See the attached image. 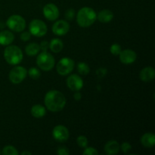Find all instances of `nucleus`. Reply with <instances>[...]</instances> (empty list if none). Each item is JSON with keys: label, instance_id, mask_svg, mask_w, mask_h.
<instances>
[{"label": "nucleus", "instance_id": "4", "mask_svg": "<svg viewBox=\"0 0 155 155\" xmlns=\"http://www.w3.org/2000/svg\"><path fill=\"white\" fill-rule=\"evenodd\" d=\"M37 66L42 71H50L54 66V58L50 53L47 51H42L38 55L36 58Z\"/></svg>", "mask_w": 155, "mask_h": 155}, {"label": "nucleus", "instance_id": "33", "mask_svg": "<svg viewBox=\"0 0 155 155\" xmlns=\"http://www.w3.org/2000/svg\"><path fill=\"white\" fill-rule=\"evenodd\" d=\"M106 73H107V70L104 69V68H99L97 71V75L99 77H102L105 75Z\"/></svg>", "mask_w": 155, "mask_h": 155}, {"label": "nucleus", "instance_id": "15", "mask_svg": "<svg viewBox=\"0 0 155 155\" xmlns=\"http://www.w3.org/2000/svg\"><path fill=\"white\" fill-rule=\"evenodd\" d=\"M120 146L119 143L115 140H110L104 145V152L108 155H114L119 153Z\"/></svg>", "mask_w": 155, "mask_h": 155}, {"label": "nucleus", "instance_id": "28", "mask_svg": "<svg viewBox=\"0 0 155 155\" xmlns=\"http://www.w3.org/2000/svg\"><path fill=\"white\" fill-rule=\"evenodd\" d=\"M131 148H132V146L129 142H124L120 146V149L122 150L123 152L126 153V154L128 153L129 151L131 150Z\"/></svg>", "mask_w": 155, "mask_h": 155}, {"label": "nucleus", "instance_id": "5", "mask_svg": "<svg viewBox=\"0 0 155 155\" xmlns=\"http://www.w3.org/2000/svg\"><path fill=\"white\" fill-rule=\"evenodd\" d=\"M8 27L15 32H22L26 27V21L22 16L13 15L8 18L6 21Z\"/></svg>", "mask_w": 155, "mask_h": 155}, {"label": "nucleus", "instance_id": "27", "mask_svg": "<svg viewBox=\"0 0 155 155\" xmlns=\"http://www.w3.org/2000/svg\"><path fill=\"white\" fill-rule=\"evenodd\" d=\"M83 154L84 155H97L98 154V151L95 148H92V147H86V149L83 152Z\"/></svg>", "mask_w": 155, "mask_h": 155}, {"label": "nucleus", "instance_id": "22", "mask_svg": "<svg viewBox=\"0 0 155 155\" xmlns=\"http://www.w3.org/2000/svg\"><path fill=\"white\" fill-rule=\"evenodd\" d=\"M77 70H78V72L80 73L81 75H87L88 74L90 71L89 69V67L88 66V64L84 62H80L77 65Z\"/></svg>", "mask_w": 155, "mask_h": 155}, {"label": "nucleus", "instance_id": "3", "mask_svg": "<svg viewBox=\"0 0 155 155\" xmlns=\"http://www.w3.org/2000/svg\"><path fill=\"white\" fill-rule=\"evenodd\" d=\"M4 58L9 64H18L23 59L22 51L16 45H9L5 49Z\"/></svg>", "mask_w": 155, "mask_h": 155}, {"label": "nucleus", "instance_id": "12", "mask_svg": "<svg viewBox=\"0 0 155 155\" xmlns=\"http://www.w3.org/2000/svg\"><path fill=\"white\" fill-rule=\"evenodd\" d=\"M70 30V24L64 20H59L54 22L52 26V32L57 36H64Z\"/></svg>", "mask_w": 155, "mask_h": 155}, {"label": "nucleus", "instance_id": "10", "mask_svg": "<svg viewBox=\"0 0 155 155\" xmlns=\"http://www.w3.org/2000/svg\"><path fill=\"white\" fill-rule=\"evenodd\" d=\"M43 15L48 21H55L59 17L58 8L52 3L47 4L43 8Z\"/></svg>", "mask_w": 155, "mask_h": 155}, {"label": "nucleus", "instance_id": "18", "mask_svg": "<svg viewBox=\"0 0 155 155\" xmlns=\"http://www.w3.org/2000/svg\"><path fill=\"white\" fill-rule=\"evenodd\" d=\"M114 18V14L109 9H104V10L101 11L97 15V18L98 21L103 24H106V23H109L111 21V20Z\"/></svg>", "mask_w": 155, "mask_h": 155}, {"label": "nucleus", "instance_id": "11", "mask_svg": "<svg viewBox=\"0 0 155 155\" xmlns=\"http://www.w3.org/2000/svg\"><path fill=\"white\" fill-rule=\"evenodd\" d=\"M67 85L72 91H80L83 86V79L77 74H72L67 79Z\"/></svg>", "mask_w": 155, "mask_h": 155}, {"label": "nucleus", "instance_id": "9", "mask_svg": "<svg viewBox=\"0 0 155 155\" xmlns=\"http://www.w3.org/2000/svg\"><path fill=\"white\" fill-rule=\"evenodd\" d=\"M53 137L55 140L60 142H64L69 139V130L63 125H58L53 129Z\"/></svg>", "mask_w": 155, "mask_h": 155}, {"label": "nucleus", "instance_id": "13", "mask_svg": "<svg viewBox=\"0 0 155 155\" xmlns=\"http://www.w3.org/2000/svg\"><path fill=\"white\" fill-rule=\"evenodd\" d=\"M120 60L124 64H130L136 61L137 58L136 53L133 50L125 49L120 53Z\"/></svg>", "mask_w": 155, "mask_h": 155}, {"label": "nucleus", "instance_id": "2", "mask_svg": "<svg viewBox=\"0 0 155 155\" xmlns=\"http://www.w3.org/2000/svg\"><path fill=\"white\" fill-rule=\"evenodd\" d=\"M97 15L95 10L89 7H83L79 10L77 15V21L82 27H88L95 23Z\"/></svg>", "mask_w": 155, "mask_h": 155}, {"label": "nucleus", "instance_id": "32", "mask_svg": "<svg viewBox=\"0 0 155 155\" xmlns=\"http://www.w3.org/2000/svg\"><path fill=\"white\" fill-rule=\"evenodd\" d=\"M39 45H40V49H42V51H47V50L49 48V43L47 41H42Z\"/></svg>", "mask_w": 155, "mask_h": 155}, {"label": "nucleus", "instance_id": "7", "mask_svg": "<svg viewBox=\"0 0 155 155\" xmlns=\"http://www.w3.org/2000/svg\"><path fill=\"white\" fill-rule=\"evenodd\" d=\"M74 66H75V64H74V60L70 58L65 57L59 61L56 66V70L58 74L61 76H66L72 72Z\"/></svg>", "mask_w": 155, "mask_h": 155}, {"label": "nucleus", "instance_id": "24", "mask_svg": "<svg viewBox=\"0 0 155 155\" xmlns=\"http://www.w3.org/2000/svg\"><path fill=\"white\" fill-rule=\"evenodd\" d=\"M28 74L30 76V78L33 79V80H37L40 77L41 73L39 69L36 68H31L28 71Z\"/></svg>", "mask_w": 155, "mask_h": 155}, {"label": "nucleus", "instance_id": "35", "mask_svg": "<svg viewBox=\"0 0 155 155\" xmlns=\"http://www.w3.org/2000/svg\"><path fill=\"white\" fill-rule=\"evenodd\" d=\"M22 155H25V154H29V155H31L32 153L30 152V151H24V152L21 153Z\"/></svg>", "mask_w": 155, "mask_h": 155}, {"label": "nucleus", "instance_id": "6", "mask_svg": "<svg viewBox=\"0 0 155 155\" xmlns=\"http://www.w3.org/2000/svg\"><path fill=\"white\" fill-rule=\"evenodd\" d=\"M29 30L31 35L36 37H42L47 33V26L42 21L39 19L33 20L30 23Z\"/></svg>", "mask_w": 155, "mask_h": 155}, {"label": "nucleus", "instance_id": "31", "mask_svg": "<svg viewBox=\"0 0 155 155\" xmlns=\"http://www.w3.org/2000/svg\"><path fill=\"white\" fill-rule=\"evenodd\" d=\"M57 153L60 155H68L70 154V151L67 148H64V147H61V148H58Z\"/></svg>", "mask_w": 155, "mask_h": 155}, {"label": "nucleus", "instance_id": "30", "mask_svg": "<svg viewBox=\"0 0 155 155\" xmlns=\"http://www.w3.org/2000/svg\"><path fill=\"white\" fill-rule=\"evenodd\" d=\"M74 15H75V12L73 8L68 9L66 12V18L68 20H72L74 18Z\"/></svg>", "mask_w": 155, "mask_h": 155}, {"label": "nucleus", "instance_id": "8", "mask_svg": "<svg viewBox=\"0 0 155 155\" xmlns=\"http://www.w3.org/2000/svg\"><path fill=\"white\" fill-rule=\"evenodd\" d=\"M27 75V71L26 68L21 66H16L12 68L9 73V80L14 84H19Z\"/></svg>", "mask_w": 155, "mask_h": 155}, {"label": "nucleus", "instance_id": "36", "mask_svg": "<svg viewBox=\"0 0 155 155\" xmlns=\"http://www.w3.org/2000/svg\"><path fill=\"white\" fill-rule=\"evenodd\" d=\"M0 154H1V151H0Z\"/></svg>", "mask_w": 155, "mask_h": 155}, {"label": "nucleus", "instance_id": "14", "mask_svg": "<svg viewBox=\"0 0 155 155\" xmlns=\"http://www.w3.org/2000/svg\"><path fill=\"white\" fill-rule=\"evenodd\" d=\"M141 80L145 83L152 81L155 77V71L152 67H147L142 69L139 74Z\"/></svg>", "mask_w": 155, "mask_h": 155}, {"label": "nucleus", "instance_id": "1", "mask_svg": "<svg viewBox=\"0 0 155 155\" xmlns=\"http://www.w3.org/2000/svg\"><path fill=\"white\" fill-rule=\"evenodd\" d=\"M44 102L46 108L50 111L58 112L66 105V98L59 91L51 90L45 95Z\"/></svg>", "mask_w": 155, "mask_h": 155}, {"label": "nucleus", "instance_id": "20", "mask_svg": "<svg viewBox=\"0 0 155 155\" xmlns=\"http://www.w3.org/2000/svg\"><path fill=\"white\" fill-rule=\"evenodd\" d=\"M40 51V45L36 42L28 44L25 48V52L29 56H34Z\"/></svg>", "mask_w": 155, "mask_h": 155}, {"label": "nucleus", "instance_id": "17", "mask_svg": "<svg viewBox=\"0 0 155 155\" xmlns=\"http://www.w3.org/2000/svg\"><path fill=\"white\" fill-rule=\"evenodd\" d=\"M141 143L145 148H152L155 145V136L154 133H147L141 138Z\"/></svg>", "mask_w": 155, "mask_h": 155}, {"label": "nucleus", "instance_id": "25", "mask_svg": "<svg viewBox=\"0 0 155 155\" xmlns=\"http://www.w3.org/2000/svg\"><path fill=\"white\" fill-rule=\"evenodd\" d=\"M77 143L81 148H86L88 145V139L86 136H80L77 139Z\"/></svg>", "mask_w": 155, "mask_h": 155}, {"label": "nucleus", "instance_id": "19", "mask_svg": "<svg viewBox=\"0 0 155 155\" xmlns=\"http://www.w3.org/2000/svg\"><path fill=\"white\" fill-rule=\"evenodd\" d=\"M45 108L41 104H35L31 108L32 116L36 118H41L45 115Z\"/></svg>", "mask_w": 155, "mask_h": 155}, {"label": "nucleus", "instance_id": "34", "mask_svg": "<svg viewBox=\"0 0 155 155\" xmlns=\"http://www.w3.org/2000/svg\"><path fill=\"white\" fill-rule=\"evenodd\" d=\"M74 99L76 100V101H80V100L81 99V98H82L81 94H80V92H78V91H77V92H76V93L74 94Z\"/></svg>", "mask_w": 155, "mask_h": 155}, {"label": "nucleus", "instance_id": "29", "mask_svg": "<svg viewBox=\"0 0 155 155\" xmlns=\"http://www.w3.org/2000/svg\"><path fill=\"white\" fill-rule=\"evenodd\" d=\"M21 40L24 41V42H27V41L30 40V37H31V34H30V32H24L21 34L20 36Z\"/></svg>", "mask_w": 155, "mask_h": 155}, {"label": "nucleus", "instance_id": "23", "mask_svg": "<svg viewBox=\"0 0 155 155\" xmlns=\"http://www.w3.org/2000/svg\"><path fill=\"white\" fill-rule=\"evenodd\" d=\"M2 154L4 155H18L19 153H18L16 148L12 146V145H7L2 149Z\"/></svg>", "mask_w": 155, "mask_h": 155}, {"label": "nucleus", "instance_id": "16", "mask_svg": "<svg viewBox=\"0 0 155 155\" xmlns=\"http://www.w3.org/2000/svg\"><path fill=\"white\" fill-rule=\"evenodd\" d=\"M15 39V36L8 30H3L0 32V45H9Z\"/></svg>", "mask_w": 155, "mask_h": 155}, {"label": "nucleus", "instance_id": "21", "mask_svg": "<svg viewBox=\"0 0 155 155\" xmlns=\"http://www.w3.org/2000/svg\"><path fill=\"white\" fill-rule=\"evenodd\" d=\"M64 44L61 39H53L49 43V48L54 53H58L63 49Z\"/></svg>", "mask_w": 155, "mask_h": 155}, {"label": "nucleus", "instance_id": "26", "mask_svg": "<svg viewBox=\"0 0 155 155\" xmlns=\"http://www.w3.org/2000/svg\"><path fill=\"white\" fill-rule=\"evenodd\" d=\"M110 53H111L112 54H114V55H119L120 51H122V49H121V46L119 44L115 43L113 44V45L110 46Z\"/></svg>", "mask_w": 155, "mask_h": 155}]
</instances>
